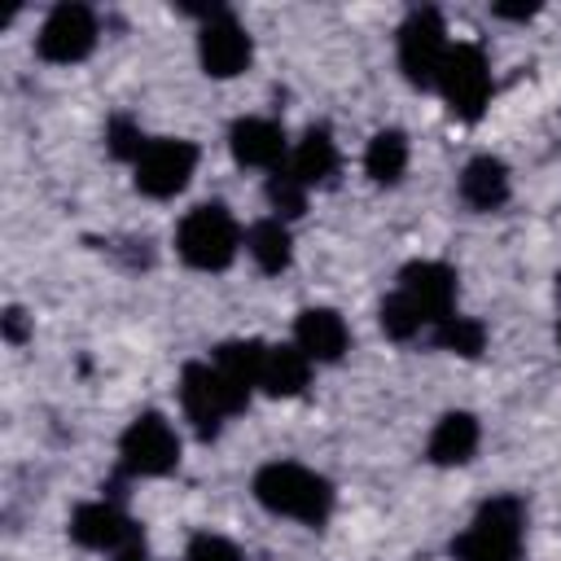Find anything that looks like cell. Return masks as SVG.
<instances>
[{
	"label": "cell",
	"mask_w": 561,
	"mask_h": 561,
	"mask_svg": "<svg viewBox=\"0 0 561 561\" xmlns=\"http://www.w3.org/2000/svg\"><path fill=\"white\" fill-rule=\"evenodd\" d=\"M377 320H381V329H386V337H394V342H408V337H416L425 324H421V316L403 302V294H390L386 302H381V311H377Z\"/></svg>",
	"instance_id": "cb8c5ba5"
},
{
	"label": "cell",
	"mask_w": 561,
	"mask_h": 561,
	"mask_svg": "<svg viewBox=\"0 0 561 561\" xmlns=\"http://www.w3.org/2000/svg\"><path fill=\"white\" fill-rule=\"evenodd\" d=\"M114 561H153V557L145 552V539H140V543H131V548H123V552H118Z\"/></svg>",
	"instance_id": "f1b7e54d"
},
{
	"label": "cell",
	"mask_w": 561,
	"mask_h": 561,
	"mask_svg": "<svg viewBox=\"0 0 561 561\" xmlns=\"http://www.w3.org/2000/svg\"><path fill=\"white\" fill-rule=\"evenodd\" d=\"M460 197L473 210H500L508 202V167L491 153H478L460 171Z\"/></svg>",
	"instance_id": "2e32d148"
},
{
	"label": "cell",
	"mask_w": 561,
	"mask_h": 561,
	"mask_svg": "<svg viewBox=\"0 0 561 561\" xmlns=\"http://www.w3.org/2000/svg\"><path fill=\"white\" fill-rule=\"evenodd\" d=\"M118 465L131 478H162L180 465V434L162 412H140L118 438Z\"/></svg>",
	"instance_id": "5b68a950"
},
{
	"label": "cell",
	"mask_w": 561,
	"mask_h": 561,
	"mask_svg": "<svg viewBox=\"0 0 561 561\" xmlns=\"http://www.w3.org/2000/svg\"><path fill=\"white\" fill-rule=\"evenodd\" d=\"M522 535H526V508L513 495L486 500L469 530L451 543L456 561H522Z\"/></svg>",
	"instance_id": "3957f363"
},
{
	"label": "cell",
	"mask_w": 561,
	"mask_h": 561,
	"mask_svg": "<svg viewBox=\"0 0 561 561\" xmlns=\"http://www.w3.org/2000/svg\"><path fill=\"white\" fill-rule=\"evenodd\" d=\"M184 561H241V552H237V543H232V539L202 530V535H193V539H188Z\"/></svg>",
	"instance_id": "d4e9b609"
},
{
	"label": "cell",
	"mask_w": 561,
	"mask_h": 561,
	"mask_svg": "<svg viewBox=\"0 0 561 561\" xmlns=\"http://www.w3.org/2000/svg\"><path fill=\"white\" fill-rule=\"evenodd\" d=\"M447 101V110L465 123L482 118L486 101H491V66H486V53L478 44H451L443 70H438V83H434Z\"/></svg>",
	"instance_id": "52a82bcc"
},
{
	"label": "cell",
	"mask_w": 561,
	"mask_h": 561,
	"mask_svg": "<svg viewBox=\"0 0 561 561\" xmlns=\"http://www.w3.org/2000/svg\"><path fill=\"white\" fill-rule=\"evenodd\" d=\"M294 346L311 364H337L351 346V329L333 307H307L294 324Z\"/></svg>",
	"instance_id": "4fadbf2b"
},
{
	"label": "cell",
	"mask_w": 561,
	"mask_h": 561,
	"mask_svg": "<svg viewBox=\"0 0 561 561\" xmlns=\"http://www.w3.org/2000/svg\"><path fill=\"white\" fill-rule=\"evenodd\" d=\"M250 403V390L237 386L232 377H224L210 359L206 364H188L180 373V408L193 421V430L202 438H215L224 430L228 416H237Z\"/></svg>",
	"instance_id": "277c9868"
},
{
	"label": "cell",
	"mask_w": 561,
	"mask_h": 561,
	"mask_svg": "<svg viewBox=\"0 0 561 561\" xmlns=\"http://www.w3.org/2000/svg\"><path fill=\"white\" fill-rule=\"evenodd\" d=\"M263 342H254V337H245V342H224L215 355H210V364L224 373V377H232L237 386H245V390H259V368H263Z\"/></svg>",
	"instance_id": "44dd1931"
},
{
	"label": "cell",
	"mask_w": 561,
	"mask_h": 561,
	"mask_svg": "<svg viewBox=\"0 0 561 561\" xmlns=\"http://www.w3.org/2000/svg\"><path fill=\"white\" fill-rule=\"evenodd\" d=\"M254 500L276 517L324 526L333 513V482L298 460H272L254 473Z\"/></svg>",
	"instance_id": "6da1fadb"
},
{
	"label": "cell",
	"mask_w": 561,
	"mask_h": 561,
	"mask_svg": "<svg viewBox=\"0 0 561 561\" xmlns=\"http://www.w3.org/2000/svg\"><path fill=\"white\" fill-rule=\"evenodd\" d=\"M495 13L500 18H535V4H526V9L522 4H495Z\"/></svg>",
	"instance_id": "83f0119b"
},
{
	"label": "cell",
	"mask_w": 561,
	"mask_h": 561,
	"mask_svg": "<svg viewBox=\"0 0 561 561\" xmlns=\"http://www.w3.org/2000/svg\"><path fill=\"white\" fill-rule=\"evenodd\" d=\"M228 149L241 167H263V171L285 167V131L272 118H237L228 131Z\"/></svg>",
	"instance_id": "5bb4252c"
},
{
	"label": "cell",
	"mask_w": 561,
	"mask_h": 561,
	"mask_svg": "<svg viewBox=\"0 0 561 561\" xmlns=\"http://www.w3.org/2000/svg\"><path fill=\"white\" fill-rule=\"evenodd\" d=\"M105 140H110V153H114V158H127V162H136L140 149L149 145L131 118H114V123L105 127Z\"/></svg>",
	"instance_id": "484cf974"
},
{
	"label": "cell",
	"mask_w": 561,
	"mask_h": 561,
	"mask_svg": "<svg viewBox=\"0 0 561 561\" xmlns=\"http://www.w3.org/2000/svg\"><path fill=\"white\" fill-rule=\"evenodd\" d=\"M131 167H136V188L145 197H175L197 171V145L180 136H158L140 149Z\"/></svg>",
	"instance_id": "9c48e42d"
},
{
	"label": "cell",
	"mask_w": 561,
	"mask_h": 561,
	"mask_svg": "<svg viewBox=\"0 0 561 561\" xmlns=\"http://www.w3.org/2000/svg\"><path fill=\"white\" fill-rule=\"evenodd\" d=\"M70 539H75L79 548L118 557L123 548L140 543V526H136L118 504H110V500H88V504H79L75 517H70Z\"/></svg>",
	"instance_id": "8fae6325"
},
{
	"label": "cell",
	"mask_w": 561,
	"mask_h": 561,
	"mask_svg": "<svg viewBox=\"0 0 561 561\" xmlns=\"http://www.w3.org/2000/svg\"><path fill=\"white\" fill-rule=\"evenodd\" d=\"M394 294H403V302L421 316L425 329H438L447 316H456V272L447 263H434V259L408 263Z\"/></svg>",
	"instance_id": "30bf717a"
},
{
	"label": "cell",
	"mask_w": 561,
	"mask_h": 561,
	"mask_svg": "<svg viewBox=\"0 0 561 561\" xmlns=\"http://www.w3.org/2000/svg\"><path fill=\"white\" fill-rule=\"evenodd\" d=\"M364 171H368L373 184H399L403 171H408V136L394 131V127L377 131L364 149Z\"/></svg>",
	"instance_id": "ffe728a7"
},
{
	"label": "cell",
	"mask_w": 561,
	"mask_h": 561,
	"mask_svg": "<svg viewBox=\"0 0 561 561\" xmlns=\"http://www.w3.org/2000/svg\"><path fill=\"white\" fill-rule=\"evenodd\" d=\"M478 438H482L478 416H469V412H447V416L434 425L425 456H430L434 465H443V469H447V465H469L473 451H478Z\"/></svg>",
	"instance_id": "e0dca14e"
},
{
	"label": "cell",
	"mask_w": 561,
	"mask_h": 561,
	"mask_svg": "<svg viewBox=\"0 0 561 561\" xmlns=\"http://www.w3.org/2000/svg\"><path fill=\"white\" fill-rule=\"evenodd\" d=\"M311 381V359L289 342V346H267L263 351V368H259V390H267L272 399H294L302 394Z\"/></svg>",
	"instance_id": "9a60e30c"
},
{
	"label": "cell",
	"mask_w": 561,
	"mask_h": 561,
	"mask_svg": "<svg viewBox=\"0 0 561 561\" xmlns=\"http://www.w3.org/2000/svg\"><path fill=\"white\" fill-rule=\"evenodd\" d=\"M289 171H294L307 188L329 184V180L337 175V145H333L329 127H307V131H302V140H298L294 153H289Z\"/></svg>",
	"instance_id": "ac0fdd59"
},
{
	"label": "cell",
	"mask_w": 561,
	"mask_h": 561,
	"mask_svg": "<svg viewBox=\"0 0 561 561\" xmlns=\"http://www.w3.org/2000/svg\"><path fill=\"white\" fill-rule=\"evenodd\" d=\"M307 193H311V188L289 171V162H285V167H276V171H272V180H267V202H272L276 219L302 215V210H307Z\"/></svg>",
	"instance_id": "603a6c76"
},
{
	"label": "cell",
	"mask_w": 561,
	"mask_h": 561,
	"mask_svg": "<svg viewBox=\"0 0 561 561\" xmlns=\"http://www.w3.org/2000/svg\"><path fill=\"white\" fill-rule=\"evenodd\" d=\"M4 337H9V342H22V337H26V316H22L18 307L4 311Z\"/></svg>",
	"instance_id": "4316f807"
},
{
	"label": "cell",
	"mask_w": 561,
	"mask_h": 561,
	"mask_svg": "<svg viewBox=\"0 0 561 561\" xmlns=\"http://www.w3.org/2000/svg\"><path fill=\"white\" fill-rule=\"evenodd\" d=\"M557 342H561V329H557Z\"/></svg>",
	"instance_id": "f546056e"
},
{
	"label": "cell",
	"mask_w": 561,
	"mask_h": 561,
	"mask_svg": "<svg viewBox=\"0 0 561 561\" xmlns=\"http://www.w3.org/2000/svg\"><path fill=\"white\" fill-rule=\"evenodd\" d=\"M245 250H250V259L259 263V272H272V276L285 272V267L294 263V237H289V224L276 219V215L250 224V232H245Z\"/></svg>",
	"instance_id": "d6986e66"
},
{
	"label": "cell",
	"mask_w": 561,
	"mask_h": 561,
	"mask_svg": "<svg viewBox=\"0 0 561 561\" xmlns=\"http://www.w3.org/2000/svg\"><path fill=\"white\" fill-rule=\"evenodd\" d=\"M175 250L197 272H224L241 250V224L224 202H202L180 219Z\"/></svg>",
	"instance_id": "7a4b0ae2"
},
{
	"label": "cell",
	"mask_w": 561,
	"mask_h": 561,
	"mask_svg": "<svg viewBox=\"0 0 561 561\" xmlns=\"http://www.w3.org/2000/svg\"><path fill=\"white\" fill-rule=\"evenodd\" d=\"M434 337H438V346H447V351H456V355H482V346H486V329H482V320H473V316H447L438 329H434Z\"/></svg>",
	"instance_id": "7402d4cb"
},
{
	"label": "cell",
	"mask_w": 561,
	"mask_h": 561,
	"mask_svg": "<svg viewBox=\"0 0 561 561\" xmlns=\"http://www.w3.org/2000/svg\"><path fill=\"white\" fill-rule=\"evenodd\" d=\"M447 53H451V39H447V26H443L438 9H412L399 26V70H403V79L416 83V88H434Z\"/></svg>",
	"instance_id": "8992f818"
},
{
	"label": "cell",
	"mask_w": 561,
	"mask_h": 561,
	"mask_svg": "<svg viewBox=\"0 0 561 561\" xmlns=\"http://www.w3.org/2000/svg\"><path fill=\"white\" fill-rule=\"evenodd\" d=\"M96 35H101L96 13L88 4H70L66 0V4L48 9V18L39 22L35 53L44 61H53V66H75V61H83L96 48Z\"/></svg>",
	"instance_id": "ba28073f"
},
{
	"label": "cell",
	"mask_w": 561,
	"mask_h": 561,
	"mask_svg": "<svg viewBox=\"0 0 561 561\" xmlns=\"http://www.w3.org/2000/svg\"><path fill=\"white\" fill-rule=\"evenodd\" d=\"M197 57H202V70L210 79H232V75H241L250 66L254 44H250L245 26L228 9H219L215 18H206V26L197 35Z\"/></svg>",
	"instance_id": "7c38bea8"
}]
</instances>
